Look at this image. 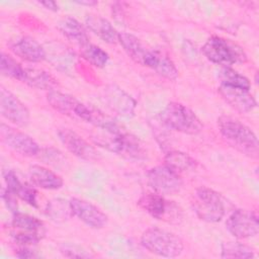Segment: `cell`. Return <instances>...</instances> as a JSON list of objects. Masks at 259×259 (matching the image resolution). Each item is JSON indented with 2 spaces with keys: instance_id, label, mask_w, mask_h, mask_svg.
I'll return each mask as SVG.
<instances>
[{
  "instance_id": "6da1fadb",
  "label": "cell",
  "mask_w": 259,
  "mask_h": 259,
  "mask_svg": "<svg viewBox=\"0 0 259 259\" xmlns=\"http://www.w3.org/2000/svg\"><path fill=\"white\" fill-rule=\"evenodd\" d=\"M93 140L97 145L125 159L142 161L147 158V150L144 144L134 135L120 130L119 126L111 130H101V133L94 136Z\"/></svg>"
},
{
  "instance_id": "7a4b0ae2",
  "label": "cell",
  "mask_w": 259,
  "mask_h": 259,
  "mask_svg": "<svg viewBox=\"0 0 259 259\" xmlns=\"http://www.w3.org/2000/svg\"><path fill=\"white\" fill-rule=\"evenodd\" d=\"M48 101L57 111L70 117L89 122L96 127L104 126L109 120V115H106L92 106L85 105L74 96L60 91H50L48 93Z\"/></svg>"
},
{
  "instance_id": "3957f363",
  "label": "cell",
  "mask_w": 259,
  "mask_h": 259,
  "mask_svg": "<svg viewBox=\"0 0 259 259\" xmlns=\"http://www.w3.org/2000/svg\"><path fill=\"white\" fill-rule=\"evenodd\" d=\"M218 125L223 137L241 152L252 157L258 156V140L255 134L239 119L223 115L218 119Z\"/></svg>"
},
{
  "instance_id": "277c9868",
  "label": "cell",
  "mask_w": 259,
  "mask_h": 259,
  "mask_svg": "<svg viewBox=\"0 0 259 259\" xmlns=\"http://www.w3.org/2000/svg\"><path fill=\"white\" fill-rule=\"evenodd\" d=\"M141 243L151 253L169 258L179 256L184 248L183 242L178 236L159 228L145 231Z\"/></svg>"
},
{
  "instance_id": "5b68a950",
  "label": "cell",
  "mask_w": 259,
  "mask_h": 259,
  "mask_svg": "<svg viewBox=\"0 0 259 259\" xmlns=\"http://www.w3.org/2000/svg\"><path fill=\"white\" fill-rule=\"evenodd\" d=\"M160 118L167 127L184 134L196 135L203 127L196 114L178 102H170L160 113Z\"/></svg>"
},
{
  "instance_id": "8992f818",
  "label": "cell",
  "mask_w": 259,
  "mask_h": 259,
  "mask_svg": "<svg viewBox=\"0 0 259 259\" xmlns=\"http://www.w3.org/2000/svg\"><path fill=\"white\" fill-rule=\"evenodd\" d=\"M202 53L209 61L224 67L244 63L247 59L240 46L221 36L209 37L202 47Z\"/></svg>"
},
{
  "instance_id": "52a82bcc",
  "label": "cell",
  "mask_w": 259,
  "mask_h": 259,
  "mask_svg": "<svg viewBox=\"0 0 259 259\" xmlns=\"http://www.w3.org/2000/svg\"><path fill=\"white\" fill-rule=\"evenodd\" d=\"M191 205L200 220L209 223L220 222L226 211L221 194L207 187H199L193 192Z\"/></svg>"
},
{
  "instance_id": "ba28073f",
  "label": "cell",
  "mask_w": 259,
  "mask_h": 259,
  "mask_svg": "<svg viewBox=\"0 0 259 259\" xmlns=\"http://www.w3.org/2000/svg\"><path fill=\"white\" fill-rule=\"evenodd\" d=\"M13 238L22 247L36 244L45 236L46 230L41 221L29 214L15 212L11 222Z\"/></svg>"
},
{
  "instance_id": "9c48e42d",
  "label": "cell",
  "mask_w": 259,
  "mask_h": 259,
  "mask_svg": "<svg viewBox=\"0 0 259 259\" xmlns=\"http://www.w3.org/2000/svg\"><path fill=\"white\" fill-rule=\"evenodd\" d=\"M139 206L157 220L173 222L180 219L178 206L157 192H146L138 200Z\"/></svg>"
},
{
  "instance_id": "30bf717a",
  "label": "cell",
  "mask_w": 259,
  "mask_h": 259,
  "mask_svg": "<svg viewBox=\"0 0 259 259\" xmlns=\"http://www.w3.org/2000/svg\"><path fill=\"white\" fill-rule=\"evenodd\" d=\"M147 177L151 188L162 195L178 193L183 185L180 174L173 171L166 165L152 168L148 172Z\"/></svg>"
},
{
  "instance_id": "8fae6325",
  "label": "cell",
  "mask_w": 259,
  "mask_h": 259,
  "mask_svg": "<svg viewBox=\"0 0 259 259\" xmlns=\"http://www.w3.org/2000/svg\"><path fill=\"white\" fill-rule=\"evenodd\" d=\"M0 111L3 117L16 125L25 126L29 122V111L26 106L10 91L1 87Z\"/></svg>"
},
{
  "instance_id": "7c38bea8",
  "label": "cell",
  "mask_w": 259,
  "mask_h": 259,
  "mask_svg": "<svg viewBox=\"0 0 259 259\" xmlns=\"http://www.w3.org/2000/svg\"><path fill=\"white\" fill-rule=\"evenodd\" d=\"M226 226L228 231L239 239L256 236L259 230L257 215L246 209L235 210L227 220Z\"/></svg>"
},
{
  "instance_id": "4fadbf2b",
  "label": "cell",
  "mask_w": 259,
  "mask_h": 259,
  "mask_svg": "<svg viewBox=\"0 0 259 259\" xmlns=\"http://www.w3.org/2000/svg\"><path fill=\"white\" fill-rule=\"evenodd\" d=\"M0 135L5 145L21 155L30 157L35 156L39 152V147L32 138L9 125L1 123Z\"/></svg>"
},
{
  "instance_id": "5bb4252c",
  "label": "cell",
  "mask_w": 259,
  "mask_h": 259,
  "mask_svg": "<svg viewBox=\"0 0 259 259\" xmlns=\"http://www.w3.org/2000/svg\"><path fill=\"white\" fill-rule=\"evenodd\" d=\"M69 203L73 214L90 228L101 229L106 225L107 215L91 202L80 198H72Z\"/></svg>"
},
{
  "instance_id": "9a60e30c",
  "label": "cell",
  "mask_w": 259,
  "mask_h": 259,
  "mask_svg": "<svg viewBox=\"0 0 259 259\" xmlns=\"http://www.w3.org/2000/svg\"><path fill=\"white\" fill-rule=\"evenodd\" d=\"M58 136L63 145L75 156L87 161H93L98 158L96 150L70 128L59 130Z\"/></svg>"
},
{
  "instance_id": "2e32d148",
  "label": "cell",
  "mask_w": 259,
  "mask_h": 259,
  "mask_svg": "<svg viewBox=\"0 0 259 259\" xmlns=\"http://www.w3.org/2000/svg\"><path fill=\"white\" fill-rule=\"evenodd\" d=\"M103 98L108 107L122 116H132L136 101L116 85H108L103 90Z\"/></svg>"
},
{
  "instance_id": "e0dca14e",
  "label": "cell",
  "mask_w": 259,
  "mask_h": 259,
  "mask_svg": "<svg viewBox=\"0 0 259 259\" xmlns=\"http://www.w3.org/2000/svg\"><path fill=\"white\" fill-rule=\"evenodd\" d=\"M219 92L222 97L238 111L248 112L256 107V100L249 90L221 84Z\"/></svg>"
},
{
  "instance_id": "ac0fdd59",
  "label": "cell",
  "mask_w": 259,
  "mask_h": 259,
  "mask_svg": "<svg viewBox=\"0 0 259 259\" xmlns=\"http://www.w3.org/2000/svg\"><path fill=\"white\" fill-rule=\"evenodd\" d=\"M9 48L16 56L28 62L38 63L46 59L44 48L29 36H20L10 40Z\"/></svg>"
},
{
  "instance_id": "d6986e66",
  "label": "cell",
  "mask_w": 259,
  "mask_h": 259,
  "mask_svg": "<svg viewBox=\"0 0 259 259\" xmlns=\"http://www.w3.org/2000/svg\"><path fill=\"white\" fill-rule=\"evenodd\" d=\"M28 177L33 185L44 189H59L63 185V179L39 165H32L28 168Z\"/></svg>"
},
{
  "instance_id": "ffe728a7",
  "label": "cell",
  "mask_w": 259,
  "mask_h": 259,
  "mask_svg": "<svg viewBox=\"0 0 259 259\" xmlns=\"http://www.w3.org/2000/svg\"><path fill=\"white\" fill-rule=\"evenodd\" d=\"M145 66L153 69L159 75L170 80H174L178 76V71L174 63L159 51H150Z\"/></svg>"
},
{
  "instance_id": "44dd1931",
  "label": "cell",
  "mask_w": 259,
  "mask_h": 259,
  "mask_svg": "<svg viewBox=\"0 0 259 259\" xmlns=\"http://www.w3.org/2000/svg\"><path fill=\"white\" fill-rule=\"evenodd\" d=\"M118 41L135 62L145 66L151 50H148L137 36L127 32H120L118 34Z\"/></svg>"
},
{
  "instance_id": "7402d4cb",
  "label": "cell",
  "mask_w": 259,
  "mask_h": 259,
  "mask_svg": "<svg viewBox=\"0 0 259 259\" xmlns=\"http://www.w3.org/2000/svg\"><path fill=\"white\" fill-rule=\"evenodd\" d=\"M86 24L89 29L98 35L107 44H116L118 41V32L109 21L98 15H89L86 18Z\"/></svg>"
},
{
  "instance_id": "603a6c76",
  "label": "cell",
  "mask_w": 259,
  "mask_h": 259,
  "mask_svg": "<svg viewBox=\"0 0 259 259\" xmlns=\"http://www.w3.org/2000/svg\"><path fill=\"white\" fill-rule=\"evenodd\" d=\"M59 29L71 41H74L81 47L88 42V35L83 27L75 18L67 16L59 22Z\"/></svg>"
},
{
  "instance_id": "cb8c5ba5",
  "label": "cell",
  "mask_w": 259,
  "mask_h": 259,
  "mask_svg": "<svg viewBox=\"0 0 259 259\" xmlns=\"http://www.w3.org/2000/svg\"><path fill=\"white\" fill-rule=\"evenodd\" d=\"M22 82L37 89H47L51 91L57 85V81L52 75L39 69H24Z\"/></svg>"
},
{
  "instance_id": "d4e9b609",
  "label": "cell",
  "mask_w": 259,
  "mask_h": 259,
  "mask_svg": "<svg viewBox=\"0 0 259 259\" xmlns=\"http://www.w3.org/2000/svg\"><path fill=\"white\" fill-rule=\"evenodd\" d=\"M165 165L180 174L181 172L189 171L195 168V161L185 153L173 151L166 155Z\"/></svg>"
},
{
  "instance_id": "484cf974",
  "label": "cell",
  "mask_w": 259,
  "mask_h": 259,
  "mask_svg": "<svg viewBox=\"0 0 259 259\" xmlns=\"http://www.w3.org/2000/svg\"><path fill=\"white\" fill-rule=\"evenodd\" d=\"M81 56L91 65L97 68L104 67L109 59L108 54L105 51L89 42L81 47Z\"/></svg>"
},
{
  "instance_id": "4316f807",
  "label": "cell",
  "mask_w": 259,
  "mask_h": 259,
  "mask_svg": "<svg viewBox=\"0 0 259 259\" xmlns=\"http://www.w3.org/2000/svg\"><path fill=\"white\" fill-rule=\"evenodd\" d=\"M219 77L221 79V84L224 85H229V86H234V87H240L246 90L250 89V82L249 80L238 73L237 71L231 69L230 67H224L221 69Z\"/></svg>"
},
{
  "instance_id": "83f0119b",
  "label": "cell",
  "mask_w": 259,
  "mask_h": 259,
  "mask_svg": "<svg viewBox=\"0 0 259 259\" xmlns=\"http://www.w3.org/2000/svg\"><path fill=\"white\" fill-rule=\"evenodd\" d=\"M254 251L239 242H226L222 245V257L224 258H252Z\"/></svg>"
},
{
  "instance_id": "f1b7e54d",
  "label": "cell",
  "mask_w": 259,
  "mask_h": 259,
  "mask_svg": "<svg viewBox=\"0 0 259 259\" xmlns=\"http://www.w3.org/2000/svg\"><path fill=\"white\" fill-rule=\"evenodd\" d=\"M24 69L25 68L21 67L20 64L17 63L10 56H8L4 53L1 54L0 71H1L2 75L22 81V78L24 75Z\"/></svg>"
},
{
  "instance_id": "f546056e",
  "label": "cell",
  "mask_w": 259,
  "mask_h": 259,
  "mask_svg": "<svg viewBox=\"0 0 259 259\" xmlns=\"http://www.w3.org/2000/svg\"><path fill=\"white\" fill-rule=\"evenodd\" d=\"M66 201L61 200V199H55L51 201L48 204L47 208V213L52 218L54 221H65L67 220L72 212L70 203H65Z\"/></svg>"
},
{
  "instance_id": "4dcf8cb0",
  "label": "cell",
  "mask_w": 259,
  "mask_h": 259,
  "mask_svg": "<svg viewBox=\"0 0 259 259\" xmlns=\"http://www.w3.org/2000/svg\"><path fill=\"white\" fill-rule=\"evenodd\" d=\"M14 194L16 196H18L19 198H21L26 203L30 204L31 206H34V207L37 206L36 191L33 187H31L25 183H21Z\"/></svg>"
},
{
  "instance_id": "1f68e13d",
  "label": "cell",
  "mask_w": 259,
  "mask_h": 259,
  "mask_svg": "<svg viewBox=\"0 0 259 259\" xmlns=\"http://www.w3.org/2000/svg\"><path fill=\"white\" fill-rule=\"evenodd\" d=\"M61 252L66 257H89L90 255L86 253V251H82L79 247L74 245H63L61 247Z\"/></svg>"
},
{
  "instance_id": "d6a6232c",
  "label": "cell",
  "mask_w": 259,
  "mask_h": 259,
  "mask_svg": "<svg viewBox=\"0 0 259 259\" xmlns=\"http://www.w3.org/2000/svg\"><path fill=\"white\" fill-rule=\"evenodd\" d=\"M13 195H15V194H13L12 192H10V191L7 189L5 192H3L2 197H3V199L5 200V202H6V204H7V207H8L13 213H15V212H17V203L15 202Z\"/></svg>"
},
{
  "instance_id": "836d02e7",
  "label": "cell",
  "mask_w": 259,
  "mask_h": 259,
  "mask_svg": "<svg viewBox=\"0 0 259 259\" xmlns=\"http://www.w3.org/2000/svg\"><path fill=\"white\" fill-rule=\"evenodd\" d=\"M17 256L21 258H31V257H34V254L30 250H28L26 247H23L21 250H19V253H17Z\"/></svg>"
},
{
  "instance_id": "e575fe53",
  "label": "cell",
  "mask_w": 259,
  "mask_h": 259,
  "mask_svg": "<svg viewBox=\"0 0 259 259\" xmlns=\"http://www.w3.org/2000/svg\"><path fill=\"white\" fill-rule=\"evenodd\" d=\"M39 4L45 6L47 9H50V10H53V11L58 10V5L54 1H42V2H39Z\"/></svg>"
},
{
  "instance_id": "d590c367",
  "label": "cell",
  "mask_w": 259,
  "mask_h": 259,
  "mask_svg": "<svg viewBox=\"0 0 259 259\" xmlns=\"http://www.w3.org/2000/svg\"><path fill=\"white\" fill-rule=\"evenodd\" d=\"M77 3L81 4V5H94V4H96L95 1H78Z\"/></svg>"
}]
</instances>
